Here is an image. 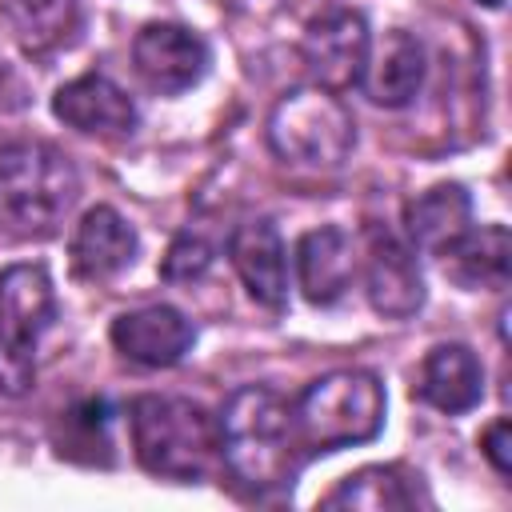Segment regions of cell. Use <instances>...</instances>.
Returning a JSON list of instances; mask_svg holds the SVG:
<instances>
[{
  "mask_svg": "<svg viewBox=\"0 0 512 512\" xmlns=\"http://www.w3.org/2000/svg\"><path fill=\"white\" fill-rule=\"evenodd\" d=\"M216 440L224 468L256 492L280 488L296 472L300 440L292 428V404L264 384H244L224 400Z\"/></svg>",
  "mask_w": 512,
  "mask_h": 512,
  "instance_id": "6da1fadb",
  "label": "cell"
},
{
  "mask_svg": "<svg viewBox=\"0 0 512 512\" xmlns=\"http://www.w3.org/2000/svg\"><path fill=\"white\" fill-rule=\"evenodd\" d=\"M80 192L76 164L48 140L0 148V224L16 236H48Z\"/></svg>",
  "mask_w": 512,
  "mask_h": 512,
  "instance_id": "7a4b0ae2",
  "label": "cell"
},
{
  "mask_svg": "<svg viewBox=\"0 0 512 512\" xmlns=\"http://www.w3.org/2000/svg\"><path fill=\"white\" fill-rule=\"evenodd\" d=\"M128 428L140 468L164 480H200L220 456L216 416L184 396H136Z\"/></svg>",
  "mask_w": 512,
  "mask_h": 512,
  "instance_id": "3957f363",
  "label": "cell"
},
{
  "mask_svg": "<svg viewBox=\"0 0 512 512\" xmlns=\"http://www.w3.org/2000/svg\"><path fill=\"white\" fill-rule=\"evenodd\" d=\"M292 428L304 452L364 444L384 428V384L364 368L324 372L296 396Z\"/></svg>",
  "mask_w": 512,
  "mask_h": 512,
  "instance_id": "277c9868",
  "label": "cell"
},
{
  "mask_svg": "<svg viewBox=\"0 0 512 512\" xmlns=\"http://www.w3.org/2000/svg\"><path fill=\"white\" fill-rule=\"evenodd\" d=\"M268 144L280 160L304 168H336L356 144V120L328 88H292L268 112Z\"/></svg>",
  "mask_w": 512,
  "mask_h": 512,
  "instance_id": "5b68a950",
  "label": "cell"
},
{
  "mask_svg": "<svg viewBox=\"0 0 512 512\" xmlns=\"http://www.w3.org/2000/svg\"><path fill=\"white\" fill-rule=\"evenodd\" d=\"M56 320V288L40 264H12L0 272V392L32 388V348Z\"/></svg>",
  "mask_w": 512,
  "mask_h": 512,
  "instance_id": "8992f818",
  "label": "cell"
},
{
  "mask_svg": "<svg viewBox=\"0 0 512 512\" xmlns=\"http://www.w3.org/2000/svg\"><path fill=\"white\" fill-rule=\"evenodd\" d=\"M368 52H372L368 20L352 8L320 12L316 20H308L304 40H300V56H304V68H308L312 84L328 88L336 96L360 84Z\"/></svg>",
  "mask_w": 512,
  "mask_h": 512,
  "instance_id": "52a82bcc",
  "label": "cell"
},
{
  "mask_svg": "<svg viewBox=\"0 0 512 512\" xmlns=\"http://www.w3.org/2000/svg\"><path fill=\"white\" fill-rule=\"evenodd\" d=\"M364 292L368 304L388 320L416 316L424 304V276L416 252L384 224L364 228Z\"/></svg>",
  "mask_w": 512,
  "mask_h": 512,
  "instance_id": "ba28073f",
  "label": "cell"
},
{
  "mask_svg": "<svg viewBox=\"0 0 512 512\" xmlns=\"http://www.w3.org/2000/svg\"><path fill=\"white\" fill-rule=\"evenodd\" d=\"M132 64L152 92L180 96L204 80L208 44L184 24H148L132 40Z\"/></svg>",
  "mask_w": 512,
  "mask_h": 512,
  "instance_id": "9c48e42d",
  "label": "cell"
},
{
  "mask_svg": "<svg viewBox=\"0 0 512 512\" xmlns=\"http://www.w3.org/2000/svg\"><path fill=\"white\" fill-rule=\"evenodd\" d=\"M192 340H196L192 320L172 304H144V308H132L112 320V344L144 368L180 364L184 352L192 348Z\"/></svg>",
  "mask_w": 512,
  "mask_h": 512,
  "instance_id": "30bf717a",
  "label": "cell"
},
{
  "mask_svg": "<svg viewBox=\"0 0 512 512\" xmlns=\"http://www.w3.org/2000/svg\"><path fill=\"white\" fill-rule=\"evenodd\" d=\"M228 256L256 304L272 312L288 304V252L272 220H244L228 240Z\"/></svg>",
  "mask_w": 512,
  "mask_h": 512,
  "instance_id": "8fae6325",
  "label": "cell"
},
{
  "mask_svg": "<svg viewBox=\"0 0 512 512\" xmlns=\"http://www.w3.org/2000/svg\"><path fill=\"white\" fill-rule=\"evenodd\" d=\"M52 112L68 128L92 132V136H124V132L136 128V104H132V96L116 80H108L100 72L76 76L64 88H56Z\"/></svg>",
  "mask_w": 512,
  "mask_h": 512,
  "instance_id": "7c38bea8",
  "label": "cell"
},
{
  "mask_svg": "<svg viewBox=\"0 0 512 512\" xmlns=\"http://www.w3.org/2000/svg\"><path fill=\"white\" fill-rule=\"evenodd\" d=\"M72 272L84 276V280H108L116 272H124L136 256V232L132 224L108 208V204H96L80 216L76 232H72Z\"/></svg>",
  "mask_w": 512,
  "mask_h": 512,
  "instance_id": "4fadbf2b",
  "label": "cell"
},
{
  "mask_svg": "<svg viewBox=\"0 0 512 512\" xmlns=\"http://www.w3.org/2000/svg\"><path fill=\"white\" fill-rule=\"evenodd\" d=\"M416 396L436 412H468L484 396V368L468 344H436L416 376Z\"/></svg>",
  "mask_w": 512,
  "mask_h": 512,
  "instance_id": "5bb4252c",
  "label": "cell"
},
{
  "mask_svg": "<svg viewBox=\"0 0 512 512\" xmlns=\"http://www.w3.org/2000/svg\"><path fill=\"white\" fill-rule=\"evenodd\" d=\"M472 228V196L460 184H432L404 208V232L412 252L444 256Z\"/></svg>",
  "mask_w": 512,
  "mask_h": 512,
  "instance_id": "9a60e30c",
  "label": "cell"
},
{
  "mask_svg": "<svg viewBox=\"0 0 512 512\" xmlns=\"http://www.w3.org/2000/svg\"><path fill=\"white\" fill-rule=\"evenodd\" d=\"M356 260L340 228H312L296 244V284L308 304H336L352 284Z\"/></svg>",
  "mask_w": 512,
  "mask_h": 512,
  "instance_id": "2e32d148",
  "label": "cell"
},
{
  "mask_svg": "<svg viewBox=\"0 0 512 512\" xmlns=\"http://www.w3.org/2000/svg\"><path fill=\"white\" fill-rule=\"evenodd\" d=\"M424 84V48L412 32L396 28L380 40L376 52H368V64H364V76H360V88L368 92L372 104H384V108H404Z\"/></svg>",
  "mask_w": 512,
  "mask_h": 512,
  "instance_id": "e0dca14e",
  "label": "cell"
},
{
  "mask_svg": "<svg viewBox=\"0 0 512 512\" xmlns=\"http://www.w3.org/2000/svg\"><path fill=\"white\" fill-rule=\"evenodd\" d=\"M444 272L460 288H488V292L508 288V272H512V240H508V228L504 224L468 228L444 252Z\"/></svg>",
  "mask_w": 512,
  "mask_h": 512,
  "instance_id": "ac0fdd59",
  "label": "cell"
},
{
  "mask_svg": "<svg viewBox=\"0 0 512 512\" xmlns=\"http://www.w3.org/2000/svg\"><path fill=\"white\" fill-rule=\"evenodd\" d=\"M428 504L420 496V476L404 472L400 464H368L352 476H344L328 496L324 508H364V512H392V508H416Z\"/></svg>",
  "mask_w": 512,
  "mask_h": 512,
  "instance_id": "d6986e66",
  "label": "cell"
},
{
  "mask_svg": "<svg viewBox=\"0 0 512 512\" xmlns=\"http://www.w3.org/2000/svg\"><path fill=\"white\" fill-rule=\"evenodd\" d=\"M0 20L28 52H52L72 40L80 24L76 0H0Z\"/></svg>",
  "mask_w": 512,
  "mask_h": 512,
  "instance_id": "ffe728a7",
  "label": "cell"
},
{
  "mask_svg": "<svg viewBox=\"0 0 512 512\" xmlns=\"http://www.w3.org/2000/svg\"><path fill=\"white\" fill-rule=\"evenodd\" d=\"M208 264H212L208 240H200V236H176L172 248H168V256H164V264H160V276L172 280V284H192V280H200L208 272Z\"/></svg>",
  "mask_w": 512,
  "mask_h": 512,
  "instance_id": "44dd1931",
  "label": "cell"
},
{
  "mask_svg": "<svg viewBox=\"0 0 512 512\" xmlns=\"http://www.w3.org/2000/svg\"><path fill=\"white\" fill-rule=\"evenodd\" d=\"M480 448H484L488 464H492L500 476H512V424H508L504 416H500V420H492V424L484 428Z\"/></svg>",
  "mask_w": 512,
  "mask_h": 512,
  "instance_id": "7402d4cb",
  "label": "cell"
},
{
  "mask_svg": "<svg viewBox=\"0 0 512 512\" xmlns=\"http://www.w3.org/2000/svg\"><path fill=\"white\" fill-rule=\"evenodd\" d=\"M480 4H488V8H500V4H504V0H480Z\"/></svg>",
  "mask_w": 512,
  "mask_h": 512,
  "instance_id": "603a6c76",
  "label": "cell"
}]
</instances>
